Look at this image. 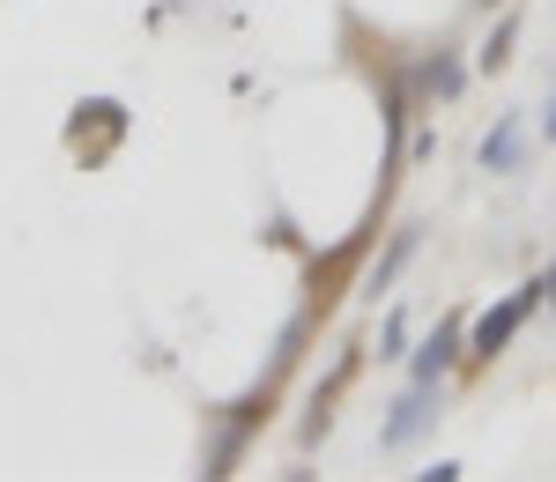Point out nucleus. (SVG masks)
<instances>
[{"label":"nucleus","instance_id":"obj_8","mask_svg":"<svg viewBox=\"0 0 556 482\" xmlns=\"http://www.w3.org/2000/svg\"><path fill=\"white\" fill-rule=\"evenodd\" d=\"M379 356H386V364L408 356V312H386V319H379Z\"/></svg>","mask_w":556,"mask_h":482},{"label":"nucleus","instance_id":"obj_9","mask_svg":"<svg viewBox=\"0 0 556 482\" xmlns=\"http://www.w3.org/2000/svg\"><path fill=\"white\" fill-rule=\"evenodd\" d=\"M424 482H460V460H430V468H416Z\"/></svg>","mask_w":556,"mask_h":482},{"label":"nucleus","instance_id":"obj_2","mask_svg":"<svg viewBox=\"0 0 556 482\" xmlns=\"http://www.w3.org/2000/svg\"><path fill=\"white\" fill-rule=\"evenodd\" d=\"M438 416H445V386H424V379H416V386H408L401 401H386V416H379V445H386V453H401V445L424 439Z\"/></svg>","mask_w":556,"mask_h":482},{"label":"nucleus","instance_id":"obj_6","mask_svg":"<svg viewBox=\"0 0 556 482\" xmlns=\"http://www.w3.org/2000/svg\"><path fill=\"white\" fill-rule=\"evenodd\" d=\"M408 253H416V230H393V245H386V261L371 267V275H364V297H371V305H379L386 290H393V275L408 267Z\"/></svg>","mask_w":556,"mask_h":482},{"label":"nucleus","instance_id":"obj_5","mask_svg":"<svg viewBox=\"0 0 556 482\" xmlns=\"http://www.w3.org/2000/svg\"><path fill=\"white\" fill-rule=\"evenodd\" d=\"M519 164H527V119L497 112V127L482 134V172H519Z\"/></svg>","mask_w":556,"mask_h":482},{"label":"nucleus","instance_id":"obj_1","mask_svg":"<svg viewBox=\"0 0 556 482\" xmlns=\"http://www.w3.org/2000/svg\"><path fill=\"white\" fill-rule=\"evenodd\" d=\"M542 297H549L542 282H519L505 305H490V312H482V319L468 327V364H490V356H505V350H513V334L527 327V319H534V305H542Z\"/></svg>","mask_w":556,"mask_h":482},{"label":"nucleus","instance_id":"obj_3","mask_svg":"<svg viewBox=\"0 0 556 482\" xmlns=\"http://www.w3.org/2000/svg\"><path fill=\"white\" fill-rule=\"evenodd\" d=\"M460 364H468V319H460V312H445V319H438V327L424 334V350L408 356V379H424V386H445Z\"/></svg>","mask_w":556,"mask_h":482},{"label":"nucleus","instance_id":"obj_4","mask_svg":"<svg viewBox=\"0 0 556 482\" xmlns=\"http://www.w3.org/2000/svg\"><path fill=\"white\" fill-rule=\"evenodd\" d=\"M408 89H416V104H453V97L468 89V60H460L453 45H438V52H424V60H416Z\"/></svg>","mask_w":556,"mask_h":482},{"label":"nucleus","instance_id":"obj_11","mask_svg":"<svg viewBox=\"0 0 556 482\" xmlns=\"http://www.w3.org/2000/svg\"><path fill=\"white\" fill-rule=\"evenodd\" d=\"M542 290H549V297H556V261H549V275H542Z\"/></svg>","mask_w":556,"mask_h":482},{"label":"nucleus","instance_id":"obj_12","mask_svg":"<svg viewBox=\"0 0 556 482\" xmlns=\"http://www.w3.org/2000/svg\"><path fill=\"white\" fill-rule=\"evenodd\" d=\"M475 8H497V0H475Z\"/></svg>","mask_w":556,"mask_h":482},{"label":"nucleus","instance_id":"obj_7","mask_svg":"<svg viewBox=\"0 0 556 482\" xmlns=\"http://www.w3.org/2000/svg\"><path fill=\"white\" fill-rule=\"evenodd\" d=\"M513 45H519V15H497V30L475 45V67L482 75H497V67H513Z\"/></svg>","mask_w":556,"mask_h":482},{"label":"nucleus","instance_id":"obj_10","mask_svg":"<svg viewBox=\"0 0 556 482\" xmlns=\"http://www.w3.org/2000/svg\"><path fill=\"white\" fill-rule=\"evenodd\" d=\"M542 134H549V141H556V97H549V112H542Z\"/></svg>","mask_w":556,"mask_h":482}]
</instances>
